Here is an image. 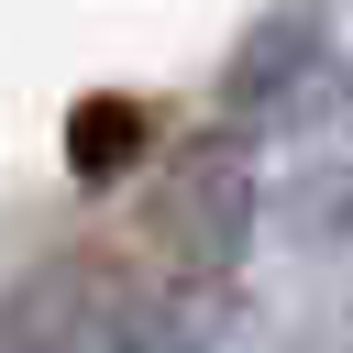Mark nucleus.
<instances>
[{"label": "nucleus", "mask_w": 353, "mask_h": 353, "mask_svg": "<svg viewBox=\"0 0 353 353\" xmlns=\"http://www.w3.org/2000/svg\"><path fill=\"white\" fill-rule=\"evenodd\" d=\"M353 110V55L331 33V11H254L221 55V121L243 143L265 132H331Z\"/></svg>", "instance_id": "nucleus-3"}, {"label": "nucleus", "mask_w": 353, "mask_h": 353, "mask_svg": "<svg viewBox=\"0 0 353 353\" xmlns=\"http://www.w3.org/2000/svg\"><path fill=\"white\" fill-rule=\"evenodd\" d=\"M143 143H154V110H143L132 88H88V99L66 110V176H77V188L132 176V165H143Z\"/></svg>", "instance_id": "nucleus-4"}, {"label": "nucleus", "mask_w": 353, "mask_h": 353, "mask_svg": "<svg viewBox=\"0 0 353 353\" xmlns=\"http://www.w3.org/2000/svg\"><path fill=\"white\" fill-rule=\"evenodd\" d=\"M232 287H188L110 243H55L0 287V353H210Z\"/></svg>", "instance_id": "nucleus-1"}, {"label": "nucleus", "mask_w": 353, "mask_h": 353, "mask_svg": "<svg viewBox=\"0 0 353 353\" xmlns=\"http://www.w3.org/2000/svg\"><path fill=\"white\" fill-rule=\"evenodd\" d=\"M254 221H265L254 143L232 121H210V132H188V143L154 154V176H143V243L132 254L165 265V276H188V287H232L243 254H254Z\"/></svg>", "instance_id": "nucleus-2"}]
</instances>
